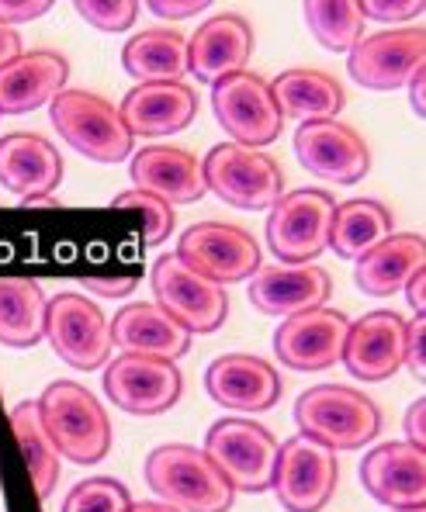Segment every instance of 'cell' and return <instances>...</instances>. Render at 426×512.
I'll return each instance as SVG.
<instances>
[{
  "mask_svg": "<svg viewBox=\"0 0 426 512\" xmlns=\"http://www.w3.org/2000/svg\"><path fill=\"white\" fill-rule=\"evenodd\" d=\"M205 454L236 492H267L278 464V440L250 419H219L205 433Z\"/></svg>",
  "mask_w": 426,
  "mask_h": 512,
  "instance_id": "ba28073f",
  "label": "cell"
},
{
  "mask_svg": "<svg viewBox=\"0 0 426 512\" xmlns=\"http://www.w3.org/2000/svg\"><path fill=\"white\" fill-rule=\"evenodd\" d=\"M132 180L136 191H146L153 198L174 205H194L205 198V177H201V160L188 149L177 146H146L132 156Z\"/></svg>",
  "mask_w": 426,
  "mask_h": 512,
  "instance_id": "603a6c76",
  "label": "cell"
},
{
  "mask_svg": "<svg viewBox=\"0 0 426 512\" xmlns=\"http://www.w3.org/2000/svg\"><path fill=\"white\" fill-rule=\"evenodd\" d=\"M336 481H340L336 450L323 447L305 433L291 436L278 447L271 488L288 512H323L336 492Z\"/></svg>",
  "mask_w": 426,
  "mask_h": 512,
  "instance_id": "9c48e42d",
  "label": "cell"
},
{
  "mask_svg": "<svg viewBox=\"0 0 426 512\" xmlns=\"http://www.w3.org/2000/svg\"><path fill=\"white\" fill-rule=\"evenodd\" d=\"M205 391L215 405L233 412H267L281 398V378L264 357L226 353L205 371Z\"/></svg>",
  "mask_w": 426,
  "mask_h": 512,
  "instance_id": "d6986e66",
  "label": "cell"
},
{
  "mask_svg": "<svg viewBox=\"0 0 426 512\" xmlns=\"http://www.w3.org/2000/svg\"><path fill=\"white\" fill-rule=\"evenodd\" d=\"M118 115L132 132V139L136 135H146V139L174 135L194 122L198 94L188 84H139L122 97Z\"/></svg>",
  "mask_w": 426,
  "mask_h": 512,
  "instance_id": "cb8c5ba5",
  "label": "cell"
},
{
  "mask_svg": "<svg viewBox=\"0 0 426 512\" xmlns=\"http://www.w3.org/2000/svg\"><path fill=\"white\" fill-rule=\"evenodd\" d=\"M25 208H59V201L52 198V194H42V198H28V201H21Z\"/></svg>",
  "mask_w": 426,
  "mask_h": 512,
  "instance_id": "7dc6e473",
  "label": "cell"
},
{
  "mask_svg": "<svg viewBox=\"0 0 426 512\" xmlns=\"http://www.w3.org/2000/svg\"><path fill=\"white\" fill-rule=\"evenodd\" d=\"M392 512H426V509H392Z\"/></svg>",
  "mask_w": 426,
  "mask_h": 512,
  "instance_id": "c3c4849f",
  "label": "cell"
},
{
  "mask_svg": "<svg viewBox=\"0 0 426 512\" xmlns=\"http://www.w3.org/2000/svg\"><path fill=\"white\" fill-rule=\"evenodd\" d=\"M21 56V35L14 28L0 25V66L11 63V59Z\"/></svg>",
  "mask_w": 426,
  "mask_h": 512,
  "instance_id": "ee69618b",
  "label": "cell"
},
{
  "mask_svg": "<svg viewBox=\"0 0 426 512\" xmlns=\"http://www.w3.org/2000/svg\"><path fill=\"white\" fill-rule=\"evenodd\" d=\"M177 256L215 284L246 281L260 270V243L229 222H198L181 232Z\"/></svg>",
  "mask_w": 426,
  "mask_h": 512,
  "instance_id": "7c38bea8",
  "label": "cell"
},
{
  "mask_svg": "<svg viewBox=\"0 0 426 512\" xmlns=\"http://www.w3.org/2000/svg\"><path fill=\"white\" fill-rule=\"evenodd\" d=\"M129 506L132 495L118 478H84L70 488L63 512H125Z\"/></svg>",
  "mask_w": 426,
  "mask_h": 512,
  "instance_id": "836d02e7",
  "label": "cell"
},
{
  "mask_svg": "<svg viewBox=\"0 0 426 512\" xmlns=\"http://www.w3.org/2000/svg\"><path fill=\"white\" fill-rule=\"evenodd\" d=\"M111 343L122 346V353L181 360L191 350V333L170 319L156 301H132L111 319Z\"/></svg>",
  "mask_w": 426,
  "mask_h": 512,
  "instance_id": "484cf974",
  "label": "cell"
},
{
  "mask_svg": "<svg viewBox=\"0 0 426 512\" xmlns=\"http://www.w3.org/2000/svg\"><path fill=\"white\" fill-rule=\"evenodd\" d=\"M305 25L330 52H350L364 39V14L354 0H309L302 7Z\"/></svg>",
  "mask_w": 426,
  "mask_h": 512,
  "instance_id": "d6a6232c",
  "label": "cell"
},
{
  "mask_svg": "<svg viewBox=\"0 0 426 512\" xmlns=\"http://www.w3.org/2000/svg\"><path fill=\"white\" fill-rule=\"evenodd\" d=\"M295 423L330 450H361L381 433V409L343 384H316L295 402Z\"/></svg>",
  "mask_w": 426,
  "mask_h": 512,
  "instance_id": "3957f363",
  "label": "cell"
},
{
  "mask_svg": "<svg viewBox=\"0 0 426 512\" xmlns=\"http://www.w3.org/2000/svg\"><path fill=\"white\" fill-rule=\"evenodd\" d=\"M49 11H52L49 0H0V25L7 28L25 25V21H35Z\"/></svg>",
  "mask_w": 426,
  "mask_h": 512,
  "instance_id": "f35d334b",
  "label": "cell"
},
{
  "mask_svg": "<svg viewBox=\"0 0 426 512\" xmlns=\"http://www.w3.org/2000/svg\"><path fill=\"white\" fill-rule=\"evenodd\" d=\"M46 340L63 364L73 371H97L111 357V322L87 295L63 291L49 298Z\"/></svg>",
  "mask_w": 426,
  "mask_h": 512,
  "instance_id": "30bf717a",
  "label": "cell"
},
{
  "mask_svg": "<svg viewBox=\"0 0 426 512\" xmlns=\"http://www.w3.org/2000/svg\"><path fill=\"white\" fill-rule=\"evenodd\" d=\"M212 111L219 118V125L226 128L229 142L250 149L271 146L284 125L278 104H274L271 84L250 70L233 73V77L219 80L212 87Z\"/></svg>",
  "mask_w": 426,
  "mask_h": 512,
  "instance_id": "8fae6325",
  "label": "cell"
},
{
  "mask_svg": "<svg viewBox=\"0 0 426 512\" xmlns=\"http://www.w3.org/2000/svg\"><path fill=\"white\" fill-rule=\"evenodd\" d=\"M11 429H14V440H18L21 454H25L35 495H39V499H49L52 488H56V481H59V450H56V443H52L46 423H42V412H39V402H35V398L14 405Z\"/></svg>",
  "mask_w": 426,
  "mask_h": 512,
  "instance_id": "1f68e13d",
  "label": "cell"
},
{
  "mask_svg": "<svg viewBox=\"0 0 426 512\" xmlns=\"http://www.w3.org/2000/svg\"><path fill=\"white\" fill-rule=\"evenodd\" d=\"M56 132L94 163H122L132 153V132L111 101L91 90H63L49 104Z\"/></svg>",
  "mask_w": 426,
  "mask_h": 512,
  "instance_id": "8992f818",
  "label": "cell"
},
{
  "mask_svg": "<svg viewBox=\"0 0 426 512\" xmlns=\"http://www.w3.org/2000/svg\"><path fill=\"white\" fill-rule=\"evenodd\" d=\"M350 319L333 308H312V312L291 315L274 333V353L284 367L302 374H316L340 364L343 340H347Z\"/></svg>",
  "mask_w": 426,
  "mask_h": 512,
  "instance_id": "2e32d148",
  "label": "cell"
},
{
  "mask_svg": "<svg viewBox=\"0 0 426 512\" xmlns=\"http://www.w3.org/2000/svg\"><path fill=\"white\" fill-rule=\"evenodd\" d=\"M250 305L274 319H291V315L326 308L333 295V277L316 263L305 267H260L250 277Z\"/></svg>",
  "mask_w": 426,
  "mask_h": 512,
  "instance_id": "ffe728a7",
  "label": "cell"
},
{
  "mask_svg": "<svg viewBox=\"0 0 426 512\" xmlns=\"http://www.w3.org/2000/svg\"><path fill=\"white\" fill-rule=\"evenodd\" d=\"M426 66V32L420 25L364 35L350 49V77L368 90H399Z\"/></svg>",
  "mask_w": 426,
  "mask_h": 512,
  "instance_id": "5bb4252c",
  "label": "cell"
},
{
  "mask_svg": "<svg viewBox=\"0 0 426 512\" xmlns=\"http://www.w3.org/2000/svg\"><path fill=\"white\" fill-rule=\"evenodd\" d=\"M409 104H413V111L416 115H426V97H423V90H426V66L420 73H416L413 80H409Z\"/></svg>",
  "mask_w": 426,
  "mask_h": 512,
  "instance_id": "f6af8a7d",
  "label": "cell"
},
{
  "mask_svg": "<svg viewBox=\"0 0 426 512\" xmlns=\"http://www.w3.org/2000/svg\"><path fill=\"white\" fill-rule=\"evenodd\" d=\"M104 395L129 416H160V412H170L181 402L184 374L177 371L174 360L122 353L108 364Z\"/></svg>",
  "mask_w": 426,
  "mask_h": 512,
  "instance_id": "4fadbf2b",
  "label": "cell"
},
{
  "mask_svg": "<svg viewBox=\"0 0 426 512\" xmlns=\"http://www.w3.org/2000/svg\"><path fill=\"white\" fill-rule=\"evenodd\" d=\"M340 360L357 381H385L406 360V319L388 308L350 322Z\"/></svg>",
  "mask_w": 426,
  "mask_h": 512,
  "instance_id": "ac0fdd59",
  "label": "cell"
},
{
  "mask_svg": "<svg viewBox=\"0 0 426 512\" xmlns=\"http://www.w3.org/2000/svg\"><path fill=\"white\" fill-rule=\"evenodd\" d=\"M274 104H278L281 118L305 125V122H330L343 111L347 94H343L340 80L330 77L323 70H309V66H298V70H284L281 77H274L271 84Z\"/></svg>",
  "mask_w": 426,
  "mask_h": 512,
  "instance_id": "83f0119b",
  "label": "cell"
},
{
  "mask_svg": "<svg viewBox=\"0 0 426 512\" xmlns=\"http://www.w3.org/2000/svg\"><path fill=\"white\" fill-rule=\"evenodd\" d=\"M357 7H361L364 21L375 18V21H388V25L413 21L426 11L423 0H364V4H357Z\"/></svg>",
  "mask_w": 426,
  "mask_h": 512,
  "instance_id": "8d00e7d4",
  "label": "cell"
},
{
  "mask_svg": "<svg viewBox=\"0 0 426 512\" xmlns=\"http://www.w3.org/2000/svg\"><path fill=\"white\" fill-rule=\"evenodd\" d=\"M336 201L319 187L281 194L267 215V246L284 267H305L330 246Z\"/></svg>",
  "mask_w": 426,
  "mask_h": 512,
  "instance_id": "277c9868",
  "label": "cell"
},
{
  "mask_svg": "<svg viewBox=\"0 0 426 512\" xmlns=\"http://www.w3.org/2000/svg\"><path fill=\"white\" fill-rule=\"evenodd\" d=\"M125 512H181V509L167 506V502H132Z\"/></svg>",
  "mask_w": 426,
  "mask_h": 512,
  "instance_id": "bcb514c9",
  "label": "cell"
},
{
  "mask_svg": "<svg viewBox=\"0 0 426 512\" xmlns=\"http://www.w3.org/2000/svg\"><path fill=\"white\" fill-rule=\"evenodd\" d=\"M70 63L63 52L35 49L0 66V115H28L66 90Z\"/></svg>",
  "mask_w": 426,
  "mask_h": 512,
  "instance_id": "7402d4cb",
  "label": "cell"
},
{
  "mask_svg": "<svg viewBox=\"0 0 426 512\" xmlns=\"http://www.w3.org/2000/svg\"><path fill=\"white\" fill-rule=\"evenodd\" d=\"M402 367H409L416 381L426 378V315H413L406 322V360Z\"/></svg>",
  "mask_w": 426,
  "mask_h": 512,
  "instance_id": "74e56055",
  "label": "cell"
},
{
  "mask_svg": "<svg viewBox=\"0 0 426 512\" xmlns=\"http://www.w3.org/2000/svg\"><path fill=\"white\" fill-rule=\"evenodd\" d=\"M364 492L388 509H426V450L406 440L381 443L361 461Z\"/></svg>",
  "mask_w": 426,
  "mask_h": 512,
  "instance_id": "e0dca14e",
  "label": "cell"
},
{
  "mask_svg": "<svg viewBox=\"0 0 426 512\" xmlns=\"http://www.w3.org/2000/svg\"><path fill=\"white\" fill-rule=\"evenodd\" d=\"M201 177L208 191L243 212L271 208L284 194V173L278 160L260 149L236 146V142H219L208 149V156L201 160Z\"/></svg>",
  "mask_w": 426,
  "mask_h": 512,
  "instance_id": "5b68a950",
  "label": "cell"
},
{
  "mask_svg": "<svg viewBox=\"0 0 426 512\" xmlns=\"http://www.w3.org/2000/svg\"><path fill=\"white\" fill-rule=\"evenodd\" d=\"M111 208H122V212H136L142 218V239H146L149 246H160L163 239L174 232V222H177V215H174V208L167 205V201H160V198H153V194H146V191H122L115 201H111Z\"/></svg>",
  "mask_w": 426,
  "mask_h": 512,
  "instance_id": "e575fe53",
  "label": "cell"
},
{
  "mask_svg": "<svg viewBox=\"0 0 426 512\" xmlns=\"http://www.w3.org/2000/svg\"><path fill=\"white\" fill-rule=\"evenodd\" d=\"M426 267V239L416 232H399V236L381 239L375 250H368L357 260L354 267V281L364 295L388 298L399 295L406 288V281L416 270Z\"/></svg>",
  "mask_w": 426,
  "mask_h": 512,
  "instance_id": "4316f807",
  "label": "cell"
},
{
  "mask_svg": "<svg viewBox=\"0 0 426 512\" xmlns=\"http://www.w3.org/2000/svg\"><path fill=\"white\" fill-rule=\"evenodd\" d=\"M406 298H409V305H413V312L416 315H426V267L423 270H416L413 277L406 281Z\"/></svg>",
  "mask_w": 426,
  "mask_h": 512,
  "instance_id": "7bdbcfd3",
  "label": "cell"
},
{
  "mask_svg": "<svg viewBox=\"0 0 426 512\" xmlns=\"http://www.w3.org/2000/svg\"><path fill=\"white\" fill-rule=\"evenodd\" d=\"M77 14L87 21V25H94L97 32H125V28L136 25L139 18V4H132V0H77Z\"/></svg>",
  "mask_w": 426,
  "mask_h": 512,
  "instance_id": "d590c367",
  "label": "cell"
},
{
  "mask_svg": "<svg viewBox=\"0 0 426 512\" xmlns=\"http://www.w3.org/2000/svg\"><path fill=\"white\" fill-rule=\"evenodd\" d=\"M406 443L426 450V398H416L406 409Z\"/></svg>",
  "mask_w": 426,
  "mask_h": 512,
  "instance_id": "b9f144b4",
  "label": "cell"
},
{
  "mask_svg": "<svg viewBox=\"0 0 426 512\" xmlns=\"http://www.w3.org/2000/svg\"><path fill=\"white\" fill-rule=\"evenodd\" d=\"M295 156L312 177L333 184H357L371 170V149L361 132L343 122H305L295 132Z\"/></svg>",
  "mask_w": 426,
  "mask_h": 512,
  "instance_id": "9a60e30c",
  "label": "cell"
},
{
  "mask_svg": "<svg viewBox=\"0 0 426 512\" xmlns=\"http://www.w3.org/2000/svg\"><path fill=\"white\" fill-rule=\"evenodd\" d=\"M122 66L139 84H184L188 73V39L170 28L139 32L125 42Z\"/></svg>",
  "mask_w": 426,
  "mask_h": 512,
  "instance_id": "f1b7e54d",
  "label": "cell"
},
{
  "mask_svg": "<svg viewBox=\"0 0 426 512\" xmlns=\"http://www.w3.org/2000/svg\"><path fill=\"white\" fill-rule=\"evenodd\" d=\"M63 180V156L49 139L35 132H14L0 139V184L14 198H42Z\"/></svg>",
  "mask_w": 426,
  "mask_h": 512,
  "instance_id": "d4e9b609",
  "label": "cell"
},
{
  "mask_svg": "<svg viewBox=\"0 0 426 512\" xmlns=\"http://www.w3.org/2000/svg\"><path fill=\"white\" fill-rule=\"evenodd\" d=\"M39 412L59 457L73 464H97L108 457L111 419L84 384L52 381L39 398Z\"/></svg>",
  "mask_w": 426,
  "mask_h": 512,
  "instance_id": "7a4b0ae2",
  "label": "cell"
},
{
  "mask_svg": "<svg viewBox=\"0 0 426 512\" xmlns=\"http://www.w3.org/2000/svg\"><path fill=\"white\" fill-rule=\"evenodd\" d=\"M49 298L32 277H0V343L28 350L46 336Z\"/></svg>",
  "mask_w": 426,
  "mask_h": 512,
  "instance_id": "f546056e",
  "label": "cell"
},
{
  "mask_svg": "<svg viewBox=\"0 0 426 512\" xmlns=\"http://www.w3.org/2000/svg\"><path fill=\"white\" fill-rule=\"evenodd\" d=\"M146 485L181 512H229L236 488L215 461L188 443H163L146 457Z\"/></svg>",
  "mask_w": 426,
  "mask_h": 512,
  "instance_id": "6da1fadb",
  "label": "cell"
},
{
  "mask_svg": "<svg viewBox=\"0 0 426 512\" xmlns=\"http://www.w3.org/2000/svg\"><path fill=\"white\" fill-rule=\"evenodd\" d=\"M80 284H84L87 291H94V295H101V298H125L129 291H136L139 274H125V277H84Z\"/></svg>",
  "mask_w": 426,
  "mask_h": 512,
  "instance_id": "ab89813d",
  "label": "cell"
},
{
  "mask_svg": "<svg viewBox=\"0 0 426 512\" xmlns=\"http://www.w3.org/2000/svg\"><path fill=\"white\" fill-rule=\"evenodd\" d=\"M149 281H153L156 305L174 322H181L191 336L215 333L229 319V295L222 291V284L201 277L177 253L160 256L153 263Z\"/></svg>",
  "mask_w": 426,
  "mask_h": 512,
  "instance_id": "52a82bcc",
  "label": "cell"
},
{
  "mask_svg": "<svg viewBox=\"0 0 426 512\" xmlns=\"http://www.w3.org/2000/svg\"><path fill=\"white\" fill-rule=\"evenodd\" d=\"M146 7L167 21H184V18H191V14L208 11V0H149Z\"/></svg>",
  "mask_w": 426,
  "mask_h": 512,
  "instance_id": "60d3db41",
  "label": "cell"
},
{
  "mask_svg": "<svg viewBox=\"0 0 426 512\" xmlns=\"http://www.w3.org/2000/svg\"><path fill=\"white\" fill-rule=\"evenodd\" d=\"M253 52V28L243 14H212L205 25L188 39V73L201 84H219V80L243 73Z\"/></svg>",
  "mask_w": 426,
  "mask_h": 512,
  "instance_id": "44dd1931",
  "label": "cell"
},
{
  "mask_svg": "<svg viewBox=\"0 0 426 512\" xmlns=\"http://www.w3.org/2000/svg\"><path fill=\"white\" fill-rule=\"evenodd\" d=\"M392 236V212L375 198H354L336 205L330 250L343 260H361L368 250H375L381 239Z\"/></svg>",
  "mask_w": 426,
  "mask_h": 512,
  "instance_id": "4dcf8cb0",
  "label": "cell"
}]
</instances>
